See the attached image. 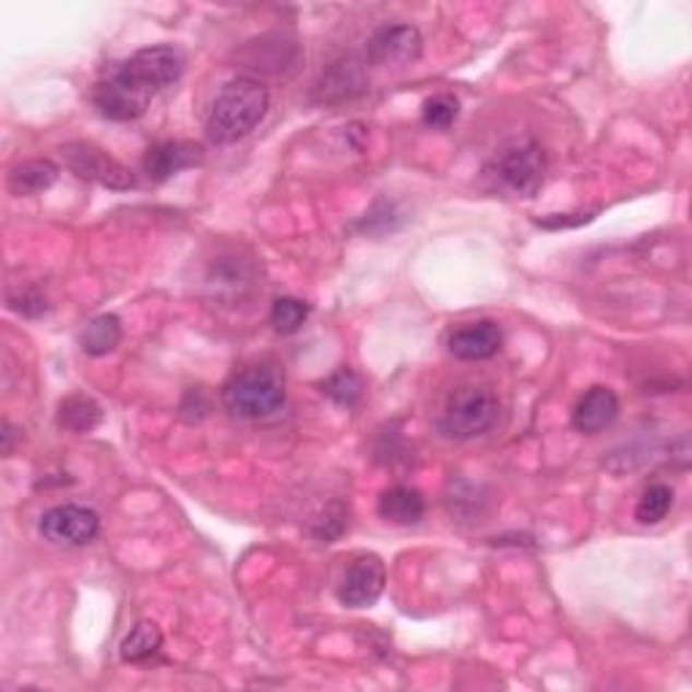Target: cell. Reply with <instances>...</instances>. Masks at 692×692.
Here are the masks:
<instances>
[{
	"instance_id": "cell-15",
	"label": "cell",
	"mask_w": 692,
	"mask_h": 692,
	"mask_svg": "<svg viewBox=\"0 0 692 692\" xmlns=\"http://www.w3.org/2000/svg\"><path fill=\"white\" fill-rule=\"evenodd\" d=\"M60 168L55 166L52 160H44V157H36V160H25L20 166H14L9 171V190L14 195H38V192H47L49 187L58 181Z\"/></svg>"
},
{
	"instance_id": "cell-5",
	"label": "cell",
	"mask_w": 692,
	"mask_h": 692,
	"mask_svg": "<svg viewBox=\"0 0 692 692\" xmlns=\"http://www.w3.org/2000/svg\"><path fill=\"white\" fill-rule=\"evenodd\" d=\"M62 157H65V166L73 174L82 176V179L95 181V184L106 187V190H130L135 187V176L130 168H124L122 163L115 160L109 152H104L100 146L87 144V141H73V144L62 146Z\"/></svg>"
},
{
	"instance_id": "cell-21",
	"label": "cell",
	"mask_w": 692,
	"mask_h": 692,
	"mask_svg": "<svg viewBox=\"0 0 692 692\" xmlns=\"http://www.w3.org/2000/svg\"><path fill=\"white\" fill-rule=\"evenodd\" d=\"M311 314V306L303 303L298 298H276L274 306H271V325L276 327L285 336H293L300 327L306 325Z\"/></svg>"
},
{
	"instance_id": "cell-17",
	"label": "cell",
	"mask_w": 692,
	"mask_h": 692,
	"mask_svg": "<svg viewBox=\"0 0 692 692\" xmlns=\"http://www.w3.org/2000/svg\"><path fill=\"white\" fill-rule=\"evenodd\" d=\"M82 351L90 357H104L122 344V322L117 314H100L87 322V327L79 336Z\"/></svg>"
},
{
	"instance_id": "cell-4",
	"label": "cell",
	"mask_w": 692,
	"mask_h": 692,
	"mask_svg": "<svg viewBox=\"0 0 692 692\" xmlns=\"http://www.w3.org/2000/svg\"><path fill=\"white\" fill-rule=\"evenodd\" d=\"M498 414H501V404H498L490 387L476 382L461 384L446 398L444 414H441V430L450 439H479L498 422Z\"/></svg>"
},
{
	"instance_id": "cell-6",
	"label": "cell",
	"mask_w": 692,
	"mask_h": 692,
	"mask_svg": "<svg viewBox=\"0 0 692 692\" xmlns=\"http://www.w3.org/2000/svg\"><path fill=\"white\" fill-rule=\"evenodd\" d=\"M498 179L520 198H533L547 179V155L536 141H522L496 163Z\"/></svg>"
},
{
	"instance_id": "cell-11",
	"label": "cell",
	"mask_w": 692,
	"mask_h": 692,
	"mask_svg": "<svg viewBox=\"0 0 692 692\" xmlns=\"http://www.w3.org/2000/svg\"><path fill=\"white\" fill-rule=\"evenodd\" d=\"M203 163V146L195 141H163L146 150L141 168L152 181H168L171 176Z\"/></svg>"
},
{
	"instance_id": "cell-9",
	"label": "cell",
	"mask_w": 692,
	"mask_h": 692,
	"mask_svg": "<svg viewBox=\"0 0 692 692\" xmlns=\"http://www.w3.org/2000/svg\"><path fill=\"white\" fill-rule=\"evenodd\" d=\"M422 55V33L414 25H384L368 38L366 58L382 68H406Z\"/></svg>"
},
{
	"instance_id": "cell-27",
	"label": "cell",
	"mask_w": 692,
	"mask_h": 692,
	"mask_svg": "<svg viewBox=\"0 0 692 692\" xmlns=\"http://www.w3.org/2000/svg\"><path fill=\"white\" fill-rule=\"evenodd\" d=\"M208 411H212V404L206 401L203 390H190V393L184 395V404H181V414H184V417L203 419Z\"/></svg>"
},
{
	"instance_id": "cell-28",
	"label": "cell",
	"mask_w": 692,
	"mask_h": 692,
	"mask_svg": "<svg viewBox=\"0 0 692 692\" xmlns=\"http://www.w3.org/2000/svg\"><path fill=\"white\" fill-rule=\"evenodd\" d=\"M589 219H593V214H584V217H578V219H569V214H554V217H549V219H538V225H541V228H554V230H560V228H578V225H584V223H589Z\"/></svg>"
},
{
	"instance_id": "cell-23",
	"label": "cell",
	"mask_w": 692,
	"mask_h": 692,
	"mask_svg": "<svg viewBox=\"0 0 692 692\" xmlns=\"http://www.w3.org/2000/svg\"><path fill=\"white\" fill-rule=\"evenodd\" d=\"M446 506H450L452 514H461L463 506H468V517H474V514H481V506H485V498H481V487L470 485V481H465V479L450 481V496H446Z\"/></svg>"
},
{
	"instance_id": "cell-22",
	"label": "cell",
	"mask_w": 692,
	"mask_h": 692,
	"mask_svg": "<svg viewBox=\"0 0 692 692\" xmlns=\"http://www.w3.org/2000/svg\"><path fill=\"white\" fill-rule=\"evenodd\" d=\"M461 117V100L452 93H439L422 104V122L433 130H450Z\"/></svg>"
},
{
	"instance_id": "cell-16",
	"label": "cell",
	"mask_w": 692,
	"mask_h": 692,
	"mask_svg": "<svg viewBox=\"0 0 692 692\" xmlns=\"http://www.w3.org/2000/svg\"><path fill=\"white\" fill-rule=\"evenodd\" d=\"M104 422V406L98 404L90 395H68L65 401H60L58 408V425L62 430H71V433H90L98 425Z\"/></svg>"
},
{
	"instance_id": "cell-20",
	"label": "cell",
	"mask_w": 692,
	"mask_h": 692,
	"mask_svg": "<svg viewBox=\"0 0 692 692\" xmlns=\"http://www.w3.org/2000/svg\"><path fill=\"white\" fill-rule=\"evenodd\" d=\"M322 393H325L333 404L351 408L360 404L362 398V379L357 377L351 368H338L336 373H331V377L322 382Z\"/></svg>"
},
{
	"instance_id": "cell-2",
	"label": "cell",
	"mask_w": 692,
	"mask_h": 692,
	"mask_svg": "<svg viewBox=\"0 0 692 692\" xmlns=\"http://www.w3.org/2000/svg\"><path fill=\"white\" fill-rule=\"evenodd\" d=\"M271 95L258 79L238 76L225 84L214 98L206 117V135L212 144L228 146L247 139L265 115H269Z\"/></svg>"
},
{
	"instance_id": "cell-14",
	"label": "cell",
	"mask_w": 692,
	"mask_h": 692,
	"mask_svg": "<svg viewBox=\"0 0 692 692\" xmlns=\"http://www.w3.org/2000/svg\"><path fill=\"white\" fill-rule=\"evenodd\" d=\"M377 512L379 517L390 522V525H417V522L425 517V498L417 487L393 485L379 496Z\"/></svg>"
},
{
	"instance_id": "cell-13",
	"label": "cell",
	"mask_w": 692,
	"mask_h": 692,
	"mask_svg": "<svg viewBox=\"0 0 692 692\" xmlns=\"http://www.w3.org/2000/svg\"><path fill=\"white\" fill-rule=\"evenodd\" d=\"M617 417H620V398H617L615 390L604 387V384L589 387L571 411V422L584 436L604 433L606 428L617 422Z\"/></svg>"
},
{
	"instance_id": "cell-25",
	"label": "cell",
	"mask_w": 692,
	"mask_h": 692,
	"mask_svg": "<svg viewBox=\"0 0 692 692\" xmlns=\"http://www.w3.org/2000/svg\"><path fill=\"white\" fill-rule=\"evenodd\" d=\"M9 309L16 311V314L22 317H31V320H36V317L47 314V298H44L41 293H38L36 287H25V289H16V293L9 295Z\"/></svg>"
},
{
	"instance_id": "cell-3",
	"label": "cell",
	"mask_w": 692,
	"mask_h": 692,
	"mask_svg": "<svg viewBox=\"0 0 692 692\" xmlns=\"http://www.w3.org/2000/svg\"><path fill=\"white\" fill-rule=\"evenodd\" d=\"M223 404L232 417L263 419L287 404L285 373L271 362L241 368L223 387Z\"/></svg>"
},
{
	"instance_id": "cell-18",
	"label": "cell",
	"mask_w": 692,
	"mask_h": 692,
	"mask_svg": "<svg viewBox=\"0 0 692 692\" xmlns=\"http://www.w3.org/2000/svg\"><path fill=\"white\" fill-rule=\"evenodd\" d=\"M163 646V631L157 628V622L141 620L130 628V633L124 635L122 644H119V657L124 663H146L160 652Z\"/></svg>"
},
{
	"instance_id": "cell-29",
	"label": "cell",
	"mask_w": 692,
	"mask_h": 692,
	"mask_svg": "<svg viewBox=\"0 0 692 692\" xmlns=\"http://www.w3.org/2000/svg\"><path fill=\"white\" fill-rule=\"evenodd\" d=\"M3 455L5 457H11L14 455V439H16V430H14V425L9 422V419H3Z\"/></svg>"
},
{
	"instance_id": "cell-12",
	"label": "cell",
	"mask_w": 692,
	"mask_h": 692,
	"mask_svg": "<svg viewBox=\"0 0 692 692\" xmlns=\"http://www.w3.org/2000/svg\"><path fill=\"white\" fill-rule=\"evenodd\" d=\"M503 344V331L496 320H479L468 322V325L457 327L446 338V349L457 357V360L479 362L490 360L492 355H498Z\"/></svg>"
},
{
	"instance_id": "cell-1",
	"label": "cell",
	"mask_w": 692,
	"mask_h": 692,
	"mask_svg": "<svg viewBox=\"0 0 692 692\" xmlns=\"http://www.w3.org/2000/svg\"><path fill=\"white\" fill-rule=\"evenodd\" d=\"M184 73V55L171 44L144 47L122 60L93 90V104L111 122H133L144 117L152 100L174 87Z\"/></svg>"
},
{
	"instance_id": "cell-26",
	"label": "cell",
	"mask_w": 692,
	"mask_h": 692,
	"mask_svg": "<svg viewBox=\"0 0 692 692\" xmlns=\"http://www.w3.org/2000/svg\"><path fill=\"white\" fill-rule=\"evenodd\" d=\"M344 527H346V509L342 506V503H333V506L325 512V517L317 520L314 536L320 538V541L331 544L333 538L342 536Z\"/></svg>"
},
{
	"instance_id": "cell-8",
	"label": "cell",
	"mask_w": 692,
	"mask_h": 692,
	"mask_svg": "<svg viewBox=\"0 0 692 692\" xmlns=\"http://www.w3.org/2000/svg\"><path fill=\"white\" fill-rule=\"evenodd\" d=\"M387 584V569L379 554H357L338 584V600L346 609H368L377 604Z\"/></svg>"
},
{
	"instance_id": "cell-19",
	"label": "cell",
	"mask_w": 692,
	"mask_h": 692,
	"mask_svg": "<svg viewBox=\"0 0 692 692\" xmlns=\"http://www.w3.org/2000/svg\"><path fill=\"white\" fill-rule=\"evenodd\" d=\"M673 509V487L655 481V485L646 487L641 492L639 503H635V520L641 525H657L668 517V512Z\"/></svg>"
},
{
	"instance_id": "cell-10",
	"label": "cell",
	"mask_w": 692,
	"mask_h": 692,
	"mask_svg": "<svg viewBox=\"0 0 692 692\" xmlns=\"http://www.w3.org/2000/svg\"><path fill=\"white\" fill-rule=\"evenodd\" d=\"M368 90V73L357 58H342L333 62L320 82L314 84V100L322 106H338L357 98Z\"/></svg>"
},
{
	"instance_id": "cell-24",
	"label": "cell",
	"mask_w": 692,
	"mask_h": 692,
	"mask_svg": "<svg viewBox=\"0 0 692 692\" xmlns=\"http://www.w3.org/2000/svg\"><path fill=\"white\" fill-rule=\"evenodd\" d=\"M357 228L366 230V232L395 230V228H398V208H395V203L377 201V203H373L371 212H368L366 217L360 219V225H357Z\"/></svg>"
},
{
	"instance_id": "cell-7",
	"label": "cell",
	"mask_w": 692,
	"mask_h": 692,
	"mask_svg": "<svg viewBox=\"0 0 692 692\" xmlns=\"http://www.w3.org/2000/svg\"><path fill=\"white\" fill-rule=\"evenodd\" d=\"M38 530L47 541L62 544V547H87L100 533L98 512L79 503H62L49 509L38 522Z\"/></svg>"
}]
</instances>
